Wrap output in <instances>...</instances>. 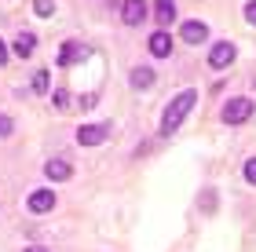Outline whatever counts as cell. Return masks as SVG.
<instances>
[{"mask_svg": "<svg viewBox=\"0 0 256 252\" xmlns=\"http://www.w3.org/2000/svg\"><path fill=\"white\" fill-rule=\"evenodd\" d=\"M230 62H234V44H230V40L212 44V51H208V66H212V70H224V66H230Z\"/></svg>", "mask_w": 256, "mask_h": 252, "instance_id": "277c9868", "label": "cell"}, {"mask_svg": "<svg viewBox=\"0 0 256 252\" xmlns=\"http://www.w3.org/2000/svg\"><path fill=\"white\" fill-rule=\"evenodd\" d=\"M33 11H37L40 18H48V15H55V4H52V0H37V4H33Z\"/></svg>", "mask_w": 256, "mask_h": 252, "instance_id": "2e32d148", "label": "cell"}, {"mask_svg": "<svg viewBox=\"0 0 256 252\" xmlns=\"http://www.w3.org/2000/svg\"><path fill=\"white\" fill-rule=\"evenodd\" d=\"M154 18L161 26H172V18H176V0H158L154 4Z\"/></svg>", "mask_w": 256, "mask_h": 252, "instance_id": "8fae6325", "label": "cell"}, {"mask_svg": "<svg viewBox=\"0 0 256 252\" xmlns=\"http://www.w3.org/2000/svg\"><path fill=\"white\" fill-rule=\"evenodd\" d=\"M128 81H132V88H136V91H143V88L154 84V70H150V66H136Z\"/></svg>", "mask_w": 256, "mask_h": 252, "instance_id": "4fadbf2b", "label": "cell"}, {"mask_svg": "<svg viewBox=\"0 0 256 252\" xmlns=\"http://www.w3.org/2000/svg\"><path fill=\"white\" fill-rule=\"evenodd\" d=\"M246 22H249V26H256V0H249V4H246Z\"/></svg>", "mask_w": 256, "mask_h": 252, "instance_id": "d6986e66", "label": "cell"}, {"mask_svg": "<svg viewBox=\"0 0 256 252\" xmlns=\"http://www.w3.org/2000/svg\"><path fill=\"white\" fill-rule=\"evenodd\" d=\"M11 132H15V121H11L8 113H0V139H8Z\"/></svg>", "mask_w": 256, "mask_h": 252, "instance_id": "e0dca14e", "label": "cell"}, {"mask_svg": "<svg viewBox=\"0 0 256 252\" xmlns=\"http://www.w3.org/2000/svg\"><path fill=\"white\" fill-rule=\"evenodd\" d=\"M146 48H150V55H154V59H168V55H172V37H168L165 29H158L154 37L146 40Z\"/></svg>", "mask_w": 256, "mask_h": 252, "instance_id": "52a82bcc", "label": "cell"}, {"mask_svg": "<svg viewBox=\"0 0 256 252\" xmlns=\"http://www.w3.org/2000/svg\"><path fill=\"white\" fill-rule=\"evenodd\" d=\"M8 62V48H4V40H0V66Z\"/></svg>", "mask_w": 256, "mask_h": 252, "instance_id": "44dd1931", "label": "cell"}, {"mask_svg": "<svg viewBox=\"0 0 256 252\" xmlns=\"http://www.w3.org/2000/svg\"><path fill=\"white\" fill-rule=\"evenodd\" d=\"M252 113H256V102L246 99V95H238V99H230L227 106H224L220 117H224V124H242V121H249Z\"/></svg>", "mask_w": 256, "mask_h": 252, "instance_id": "7a4b0ae2", "label": "cell"}, {"mask_svg": "<svg viewBox=\"0 0 256 252\" xmlns=\"http://www.w3.org/2000/svg\"><path fill=\"white\" fill-rule=\"evenodd\" d=\"M26 252H48V249H40V245H30V249H26Z\"/></svg>", "mask_w": 256, "mask_h": 252, "instance_id": "7402d4cb", "label": "cell"}, {"mask_svg": "<svg viewBox=\"0 0 256 252\" xmlns=\"http://www.w3.org/2000/svg\"><path fill=\"white\" fill-rule=\"evenodd\" d=\"M208 37V26H205V22H183V26H180V40H187V44H202Z\"/></svg>", "mask_w": 256, "mask_h": 252, "instance_id": "ba28073f", "label": "cell"}, {"mask_svg": "<svg viewBox=\"0 0 256 252\" xmlns=\"http://www.w3.org/2000/svg\"><path fill=\"white\" fill-rule=\"evenodd\" d=\"M194 102H198V91L187 88V91H180L176 99L168 102V110H165V117H161V135H172L180 128L183 121H187V113L194 110Z\"/></svg>", "mask_w": 256, "mask_h": 252, "instance_id": "6da1fadb", "label": "cell"}, {"mask_svg": "<svg viewBox=\"0 0 256 252\" xmlns=\"http://www.w3.org/2000/svg\"><path fill=\"white\" fill-rule=\"evenodd\" d=\"M106 135H110V124H84L77 132V143L80 146H99V143H106Z\"/></svg>", "mask_w": 256, "mask_h": 252, "instance_id": "5b68a950", "label": "cell"}, {"mask_svg": "<svg viewBox=\"0 0 256 252\" xmlns=\"http://www.w3.org/2000/svg\"><path fill=\"white\" fill-rule=\"evenodd\" d=\"M96 106V95H80V110H92Z\"/></svg>", "mask_w": 256, "mask_h": 252, "instance_id": "ffe728a7", "label": "cell"}, {"mask_svg": "<svg viewBox=\"0 0 256 252\" xmlns=\"http://www.w3.org/2000/svg\"><path fill=\"white\" fill-rule=\"evenodd\" d=\"M44 176H48L52 183H66L70 176H74V168H70V161H62V157H52V161L44 165Z\"/></svg>", "mask_w": 256, "mask_h": 252, "instance_id": "9c48e42d", "label": "cell"}, {"mask_svg": "<svg viewBox=\"0 0 256 252\" xmlns=\"http://www.w3.org/2000/svg\"><path fill=\"white\" fill-rule=\"evenodd\" d=\"M48 81H52L48 70H37V73H33V91H37V95H44V91H48Z\"/></svg>", "mask_w": 256, "mask_h": 252, "instance_id": "5bb4252c", "label": "cell"}, {"mask_svg": "<svg viewBox=\"0 0 256 252\" xmlns=\"http://www.w3.org/2000/svg\"><path fill=\"white\" fill-rule=\"evenodd\" d=\"M77 59H88V48H84V44H77V40H66L62 51H59V66H70Z\"/></svg>", "mask_w": 256, "mask_h": 252, "instance_id": "30bf717a", "label": "cell"}, {"mask_svg": "<svg viewBox=\"0 0 256 252\" xmlns=\"http://www.w3.org/2000/svg\"><path fill=\"white\" fill-rule=\"evenodd\" d=\"M246 179L256 187V157H249V161H246Z\"/></svg>", "mask_w": 256, "mask_h": 252, "instance_id": "ac0fdd59", "label": "cell"}, {"mask_svg": "<svg viewBox=\"0 0 256 252\" xmlns=\"http://www.w3.org/2000/svg\"><path fill=\"white\" fill-rule=\"evenodd\" d=\"M146 15H150L146 0H124V4H121V22H124V26H143Z\"/></svg>", "mask_w": 256, "mask_h": 252, "instance_id": "3957f363", "label": "cell"}, {"mask_svg": "<svg viewBox=\"0 0 256 252\" xmlns=\"http://www.w3.org/2000/svg\"><path fill=\"white\" fill-rule=\"evenodd\" d=\"M26 205H30V212H33V216L52 212V209H55V190H48V187H44V190H33Z\"/></svg>", "mask_w": 256, "mask_h": 252, "instance_id": "8992f818", "label": "cell"}, {"mask_svg": "<svg viewBox=\"0 0 256 252\" xmlns=\"http://www.w3.org/2000/svg\"><path fill=\"white\" fill-rule=\"evenodd\" d=\"M52 106H55V110H66V106H70L66 88H55V91H52Z\"/></svg>", "mask_w": 256, "mask_h": 252, "instance_id": "9a60e30c", "label": "cell"}, {"mask_svg": "<svg viewBox=\"0 0 256 252\" xmlns=\"http://www.w3.org/2000/svg\"><path fill=\"white\" fill-rule=\"evenodd\" d=\"M33 51H37V37H33V33H18L15 37V55L18 59H30Z\"/></svg>", "mask_w": 256, "mask_h": 252, "instance_id": "7c38bea8", "label": "cell"}]
</instances>
